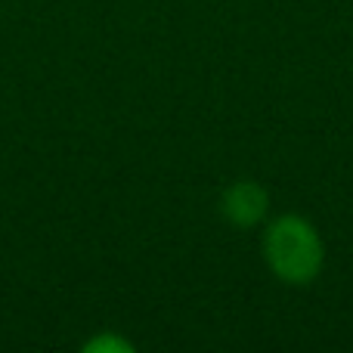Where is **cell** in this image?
Masks as SVG:
<instances>
[{"label":"cell","mask_w":353,"mask_h":353,"mask_svg":"<svg viewBox=\"0 0 353 353\" xmlns=\"http://www.w3.org/2000/svg\"><path fill=\"white\" fill-rule=\"evenodd\" d=\"M263 257L276 279L288 285H310L325 263V248L310 220L285 214L263 232Z\"/></svg>","instance_id":"cell-1"},{"label":"cell","mask_w":353,"mask_h":353,"mask_svg":"<svg viewBox=\"0 0 353 353\" xmlns=\"http://www.w3.org/2000/svg\"><path fill=\"white\" fill-rule=\"evenodd\" d=\"M267 208H270L267 189L254 180H239L232 186H226L223 195H220V214L232 226H239V230H248V226L261 223Z\"/></svg>","instance_id":"cell-2"}]
</instances>
